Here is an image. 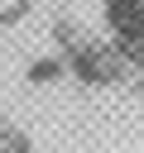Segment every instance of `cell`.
<instances>
[{"instance_id": "6da1fadb", "label": "cell", "mask_w": 144, "mask_h": 153, "mask_svg": "<svg viewBox=\"0 0 144 153\" xmlns=\"http://www.w3.org/2000/svg\"><path fill=\"white\" fill-rule=\"evenodd\" d=\"M106 24L115 33V48L144 62V0H106Z\"/></svg>"}]
</instances>
